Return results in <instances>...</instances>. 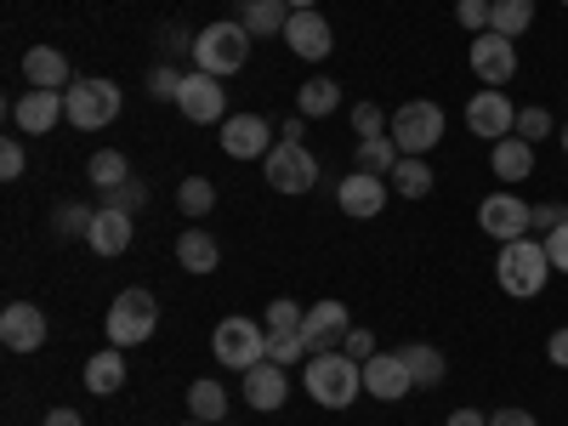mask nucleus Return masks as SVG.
I'll return each instance as SVG.
<instances>
[{
    "instance_id": "3c124183",
    "label": "nucleus",
    "mask_w": 568,
    "mask_h": 426,
    "mask_svg": "<svg viewBox=\"0 0 568 426\" xmlns=\"http://www.w3.org/2000/svg\"><path fill=\"white\" fill-rule=\"evenodd\" d=\"M302 125H307V114H296V120H278V142H302Z\"/></svg>"
},
{
    "instance_id": "9b49d317",
    "label": "nucleus",
    "mask_w": 568,
    "mask_h": 426,
    "mask_svg": "<svg viewBox=\"0 0 568 426\" xmlns=\"http://www.w3.org/2000/svg\"><path fill=\"white\" fill-rule=\"evenodd\" d=\"M466 131H471V136H484V142H500V136L517 131V109L506 103V91H500V85H484L478 98L466 103Z\"/></svg>"
},
{
    "instance_id": "4be33fe9",
    "label": "nucleus",
    "mask_w": 568,
    "mask_h": 426,
    "mask_svg": "<svg viewBox=\"0 0 568 426\" xmlns=\"http://www.w3.org/2000/svg\"><path fill=\"white\" fill-rule=\"evenodd\" d=\"M85 393L91 398L125 393V347H109V353H91L85 358Z\"/></svg>"
},
{
    "instance_id": "72a5a7b5",
    "label": "nucleus",
    "mask_w": 568,
    "mask_h": 426,
    "mask_svg": "<svg viewBox=\"0 0 568 426\" xmlns=\"http://www.w3.org/2000/svg\"><path fill=\"white\" fill-rule=\"evenodd\" d=\"M176 205H182V216H211V211H216V182L187 176V182L176 187Z\"/></svg>"
},
{
    "instance_id": "393cba45",
    "label": "nucleus",
    "mask_w": 568,
    "mask_h": 426,
    "mask_svg": "<svg viewBox=\"0 0 568 426\" xmlns=\"http://www.w3.org/2000/svg\"><path fill=\"white\" fill-rule=\"evenodd\" d=\"M398 358H404V369L415 375V387H444L449 364H444V353H438L433 342H409V347H398Z\"/></svg>"
},
{
    "instance_id": "c756f323",
    "label": "nucleus",
    "mask_w": 568,
    "mask_h": 426,
    "mask_svg": "<svg viewBox=\"0 0 568 426\" xmlns=\"http://www.w3.org/2000/svg\"><path fill=\"white\" fill-rule=\"evenodd\" d=\"M489 29H495V34H506V40L529 34V29H535V0H495Z\"/></svg>"
},
{
    "instance_id": "412c9836",
    "label": "nucleus",
    "mask_w": 568,
    "mask_h": 426,
    "mask_svg": "<svg viewBox=\"0 0 568 426\" xmlns=\"http://www.w3.org/2000/svg\"><path fill=\"white\" fill-rule=\"evenodd\" d=\"M284 398H291V382H284V364L262 358V364H251V369H245V404H251V409L273 415Z\"/></svg>"
},
{
    "instance_id": "aec40b11",
    "label": "nucleus",
    "mask_w": 568,
    "mask_h": 426,
    "mask_svg": "<svg viewBox=\"0 0 568 426\" xmlns=\"http://www.w3.org/2000/svg\"><path fill=\"white\" fill-rule=\"evenodd\" d=\"M0 342H7V353H40L45 347V313L34 302H12L0 313Z\"/></svg>"
},
{
    "instance_id": "603ef678",
    "label": "nucleus",
    "mask_w": 568,
    "mask_h": 426,
    "mask_svg": "<svg viewBox=\"0 0 568 426\" xmlns=\"http://www.w3.org/2000/svg\"><path fill=\"white\" fill-rule=\"evenodd\" d=\"M444 426H489V415H478V409H455Z\"/></svg>"
},
{
    "instance_id": "4d7b16f0",
    "label": "nucleus",
    "mask_w": 568,
    "mask_h": 426,
    "mask_svg": "<svg viewBox=\"0 0 568 426\" xmlns=\"http://www.w3.org/2000/svg\"><path fill=\"white\" fill-rule=\"evenodd\" d=\"M216 426H233V420H216Z\"/></svg>"
},
{
    "instance_id": "5701e85b",
    "label": "nucleus",
    "mask_w": 568,
    "mask_h": 426,
    "mask_svg": "<svg viewBox=\"0 0 568 426\" xmlns=\"http://www.w3.org/2000/svg\"><path fill=\"white\" fill-rule=\"evenodd\" d=\"M489 165H495V176L511 187V182H524V176H535V142H524V136H500L495 142V154H489Z\"/></svg>"
},
{
    "instance_id": "49530a36",
    "label": "nucleus",
    "mask_w": 568,
    "mask_h": 426,
    "mask_svg": "<svg viewBox=\"0 0 568 426\" xmlns=\"http://www.w3.org/2000/svg\"><path fill=\"white\" fill-rule=\"evenodd\" d=\"M342 353H353V358L364 364V358H375V336H369V329H347V342H342Z\"/></svg>"
},
{
    "instance_id": "b1692460",
    "label": "nucleus",
    "mask_w": 568,
    "mask_h": 426,
    "mask_svg": "<svg viewBox=\"0 0 568 426\" xmlns=\"http://www.w3.org/2000/svg\"><path fill=\"white\" fill-rule=\"evenodd\" d=\"M23 74H29V85H45V91H63L74 80L69 58L58 52V45H29V52H23Z\"/></svg>"
},
{
    "instance_id": "f03ea898",
    "label": "nucleus",
    "mask_w": 568,
    "mask_h": 426,
    "mask_svg": "<svg viewBox=\"0 0 568 426\" xmlns=\"http://www.w3.org/2000/svg\"><path fill=\"white\" fill-rule=\"evenodd\" d=\"M364 393V364L353 353H313L307 358V398L324 409H347Z\"/></svg>"
},
{
    "instance_id": "f3484780",
    "label": "nucleus",
    "mask_w": 568,
    "mask_h": 426,
    "mask_svg": "<svg viewBox=\"0 0 568 426\" xmlns=\"http://www.w3.org/2000/svg\"><path fill=\"white\" fill-rule=\"evenodd\" d=\"M364 393L382 398V404H398V398L415 393V375L404 369L398 353H375V358H364Z\"/></svg>"
},
{
    "instance_id": "6e6552de",
    "label": "nucleus",
    "mask_w": 568,
    "mask_h": 426,
    "mask_svg": "<svg viewBox=\"0 0 568 426\" xmlns=\"http://www.w3.org/2000/svg\"><path fill=\"white\" fill-rule=\"evenodd\" d=\"M393 142H398V154H426V149H438V142H444V109L426 103V98L404 103V109L393 114Z\"/></svg>"
},
{
    "instance_id": "c03bdc74",
    "label": "nucleus",
    "mask_w": 568,
    "mask_h": 426,
    "mask_svg": "<svg viewBox=\"0 0 568 426\" xmlns=\"http://www.w3.org/2000/svg\"><path fill=\"white\" fill-rule=\"evenodd\" d=\"M546 256H551V267H557V273H568V222L546 233Z\"/></svg>"
},
{
    "instance_id": "f704fd0d",
    "label": "nucleus",
    "mask_w": 568,
    "mask_h": 426,
    "mask_svg": "<svg viewBox=\"0 0 568 426\" xmlns=\"http://www.w3.org/2000/svg\"><path fill=\"white\" fill-rule=\"evenodd\" d=\"M302 318H307V307H296L291 296H278V302H267V336H291V329H302Z\"/></svg>"
},
{
    "instance_id": "4c0bfd02",
    "label": "nucleus",
    "mask_w": 568,
    "mask_h": 426,
    "mask_svg": "<svg viewBox=\"0 0 568 426\" xmlns=\"http://www.w3.org/2000/svg\"><path fill=\"white\" fill-rule=\"evenodd\" d=\"M551 131H557V120H551L540 103L517 109V136H524V142H540V136H551Z\"/></svg>"
},
{
    "instance_id": "c9c22d12",
    "label": "nucleus",
    "mask_w": 568,
    "mask_h": 426,
    "mask_svg": "<svg viewBox=\"0 0 568 426\" xmlns=\"http://www.w3.org/2000/svg\"><path fill=\"white\" fill-rule=\"evenodd\" d=\"M103 205H109V211H131V216H136L142 205H149V187H142V182L131 176V182H120V187H109V194H103Z\"/></svg>"
},
{
    "instance_id": "37998d69",
    "label": "nucleus",
    "mask_w": 568,
    "mask_h": 426,
    "mask_svg": "<svg viewBox=\"0 0 568 426\" xmlns=\"http://www.w3.org/2000/svg\"><path fill=\"white\" fill-rule=\"evenodd\" d=\"M0 176H7V182H18V176H23V149H18V136L0 142Z\"/></svg>"
},
{
    "instance_id": "39448f33",
    "label": "nucleus",
    "mask_w": 568,
    "mask_h": 426,
    "mask_svg": "<svg viewBox=\"0 0 568 426\" xmlns=\"http://www.w3.org/2000/svg\"><path fill=\"white\" fill-rule=\"evenodd\" d=\"M103 329H109V347H142L160 329V302L149 291H120Z\"/></svg>"
},
{
    "instance_id": "6ab92c4d",
    "label": "nucleus",
    "mask_w": 568,
    "mask_h": 426,
    "mask_svg": "<svg viewBox=\"0 0 568 426\" xmlns=\"http://www.w3.org/2000/svg\"><path fill=\"white\" fill-rule=\"evenodd\" d=\"M284 45H291L302 63H324L329 45H336V29H329L318 12H291V23H284Z\"/></svg>"
},
{
    "instance_id": "4468645a",
    "label": "nucleus",
    "mask_w": 568,
    "mask_h": 426,
    "mask_svg": "<svg viewBox=\"0 0 568 426\" xmlns=\"http://www.w3.org/2000/svg\"><path fill=\"white\" fill-rule=\"evenodd\" d=\"M471 74H478L484 85H506L517 74V45L506 34H495V29L471 34Z\"/></svg>"
},
{
    "instance_id": "a19ab883",
    "label": "nucleus",
    "mask_w": 568,
    "mask_h": 426,
    "mask_svg": "<svg viewBox=\"0 0 568 426\" xmlns=\"http://www.w3.org/2000/svg\"><path fill=\"white\" fill-rule=\"evenodd\" d=\"M91 216H98V211H85V205H58V240H74V233H80V240H85V227H91Z\"/></svg>"
},
{
    "instance_id": "5fc2aeb1",
    "label": "nucleus",
    "mask_w": 568,
    "mask_h": 426,
    "mask_svg": "<svg viewBox=\"0 0 568 426\" xmlns=\"http://www.w3.org/2000/svg\"><path fill=\"white\" fill-rule=\"evenodd\" d=\"M557 142H562V154H568V120H562V125H557Z\"/></svg>"
},
{
    "instance_id": "7ed1b4c3",
    "label": "nucleus",
    "mask_w": 568,
    "mask_h": 426,
    "mask_svg": "<svg viewBox=\"0 0 568 426\" xmlns=\"http://www.w3.org/2000/svg\"><path fill=\"white\" fill-rule=\"evenodd\" d=\"M194 63H200V74H216V80L240 74L251 63V29L240 18H222V23L200 29L194 34Z\"/></svg>"
},
{
    "instance_id": "2eb2a0df",
    "label": "nucleus",
    "mask_w": 568,
    "mask_h": 426,
    "mask_svg": "<svg viewBox=\"0 0 568 426\" xmlns=\"http://www.w3.org/2000/svg\"><path fill=\"white\" fill-rule=\"evenodd\" d=\"M176 109H182V120H194V125H222V120H227L222 80H216V74H187Z\"/></svg>"
},
{
    "instance_id": "a211bd4d",
    "label": "nucleus",
    "mask_w": 568,
    "mask_h": 426,
    "mask_svg": "<svg viewBox=\"0 0 568 426\" xmlns=\"http://www.w3.org/2000/svg\"><path fill=\"white\" fill-rule=\"evenodd\" d=\"M131 240H136L131 211H109V205H98V216H91V227H85V251H91V256H125Z\"/></svg>"
},
{
    "instance_id": "13d9d810",
    "label": "nucleus",
    "mask_w": 568,
    "mask_h": 426,
    "mask_svg": "<svg viewBox=\"0 0 568 426\" xmlns=\"http://www.w3.org/2000/svg\"><path fill=\"white\" fill-rule=\"evenodd\" d=\"M562 7H568V0H562Z\"/></svg>"
},
{
    "instance_id": "1a4fd4ad",
    "label": "nucleus",
    "mask_w": 568,
    "mask_h": 426,
    "mask_svg": "<svg viewBox=\"0 0 568 426\" xmlns=\"http://www.w3.org/2000/svg\"><path fill=\"white\" fill-rule=\"evenodd\" d=\"M478 227L489 233V240H500V245L529 240V233H535V205L517 200L511 187H506V194H489V200L478 205Z\"/></svg>"
},
{
    "instance_id": "864d4df0",
    "label": "nucleus",
    "mask_w": 568,
    "mask_h": 426,
    "mask_svg": "<svg viewBox=\"0 0 568 426\" xmlns=\"http://www.w3.org/2000/svg\"><path fill=\"white\" fill-rule=\"evenodd\" d=\"M45 426H85V420H80V409H52V415H45Z\"/></svg>"
},
{
    "instance_id": "ea45409f",
    "label": "nucleus",
    "mask_w": 568,
    "mask_h": 426,
    "mask_svg": "<svg viewBox=\"0 0 568 426\" xmlns=\"http://www.w3.org/2000/svg\"><path fill=\"white\" fill-rule=\"evenodd\" d=\"M267 358H273V364L307 358V336H302V329H291V336H267Z\"/></svg>"
},
{
    "instance_id": "79ce46f5",
    "label": "nucleus",
    "mask_w": 568,
    "mask_h": 426,
    "mask_svg": "<svg viewBox=\"0 0 568 426\" xmlns=\"http://www.w3.org/2000/svg\"><path fill=\"white\" fill-rule=\"evenodd\" d=\"M489 12H495V0H460V7H455L460 29H471V34H484V29H489Z\"/></svg>"
},
{
    "instance_id": "cd10ccee",
    "label": "nucleus",
    "mask_w": 568,
    "mask_h": 426,
    "mask_svg": "<svg viewBox=\"0 0 568 426\" xmlns=\"http://www.w3.org/2000/svg\"><path fill=\"white\" fill-rule=\"evenodd\" d=\"M433 165H426L420 154H404L398 165H393V187H398V200H426L433 194Z\"/></svg>"
},
{
    "instance_id": "0eeeda50",
    "label": "nucleus",
    "mask_w": 568,
    "mask_h": 426,
    "mask_svg": "<svg viewBox=\"0 0 568 426\" xmlns=\"http://www.w3.org/2000/svg\"><path fill=\"white\" fill-rule=\"evenodd\" d=\"M267 171V187L273 194H307L318 182V160L307 154V142H273V154L262 160Z\"/></svg>"
},
{
    "instance_id": "de8ad7c7",
    "label": "nucleus",
    "mask_w": 568,
    "mask_h": 426,
    "mask_svg": "<svg viewBox=\"0 0 568 426\" xmlns=\"http://www.w3.org/2000/svg\"><path fill=\"white\" fill-rule=\"evenodd\" d=\"M568 222V211L551 200V205H535V233H551V227H562Z\"/></svg>"
},
{
    "instance_id": "dca6fc26",
    "label": "nucleus",
    "mask_w": 568,
    "mask_h": 426,
    "mask_svg": "<svg viewBox=\"0 0 568 426\" xmlns=\"http://www.w3.org/2000/svg\"><path fill=\"white\" fill-rule=\"evenodd\" d=\"M347 329H353V318H347V307H342V302H313V307H307V318H302L307 353H336V347L347 342Z\"/></svg>"
},
{
    "instance_id": "20e7f679",
    "label": "nucleus",
    "mask_w": 568,
    "mask_h": 426,
    "mask_svg": "<svg viewBox=\"0 0 568 426\" xmlns=\"http://www.w3.org/2000/svg\"><path fill=\"white\" fill-rule=\"evenodd\" d=\"M63 103H69V125H80V131H103V125H114V114H120L125 98H120V85H114V80L80 74V80H69Z\"/></svg>"
},
{
    "instance_id": "6e6d98bb",
    "label": "nucleus",
    "mask_w": 568,
    "mask_h": 426,
    "mask_svg": "<svg viewBox=\"0 0 568 426\" xmlns=\"http://www.w3.org/2000/svg\"><path fill=\"white\" fill-rule=\"evenodd\" d=\"M291 12H313V0H291Z\"/></svg>"
},
{
    "instance_id": "f257e3e1",
    "label": "nucleus",
    "mask_w": 568,
    "mask_h": 426,
    "mask_svg": "<svg viewBox=\"0 0 568 426\" xmlns=\"http://www.w3.org/2000/svg\"><path fill=\"white\" fill-rule=\"evenodd\" d=\"M557 267H551V256H546V240H511V245H500V262H495V278H500V291L506 296H517V302H535L540 291H546V278H551Z\"/></svg>"
},
{
    "instance_id": "e433bc0d",
    "label": "nucleus",
    "mask_w": 568,
    "mask_h": 426,
    "mask_svg": "<svg viewBox=\"0 0 568 426\" xmlns=\"http://www.w3.org/2000/svg\"><path fill=\"white\" fill-rule=\"evenodd\" d=\"M353 131H358V142H369V136H387L393 120L375 109V103H353Z\"/></svg>"
},
{
    "instance_id": "9d476101",
    "label": "nucleus",
    "mask_w": 568,
    "mask_h": 426,
    "mask_svg": "<svg viewBox=\"0 0 568 426\" xmlns=\"http://www.w3.org/2000/svg\"><path fill=\"white\" fill-rule=\"evenodd\" d=\"M216 136H222L227 160H267L273 154V120H262V114H227L216 125Z\"/></svg>"
},
{
    "instance_id": "f8f14e48",
    "label": "nucleus",
    "mask_w": 568,
    "mask_h": 426,
    "mask_svg": "<svg viewBox=\"0 0 568 426\" xmlns=\"http://www.w3.org/2000/svg\"><path fill=\"white\" fill-rule=\"evenodd\" d=\"M69 91V85H63ZM63 91H45V85H29L23 98L12 103V125L23 136H45L58 120H69V103H63Z\"/></svg>"
},
{
    "instance_id": "09e8293b",
    "label": "nucleus",
    "mask_w": 568,
    "mask_h": 426,
    "mask_svg": "<svg viewBox=\"0 0 568 426\" xmlns=\"http://www.w3.org/2000/svg\"><path fill=\"white\" fill-rule=\"evenodd\" d=\"M546 358H551L557 369H568V324H562V329H551V342H546Z\"/></svg>"
},
{
    "instance_id": "ddd939ff",
    "label": "nucleus",
    "mask_w": 568,
    "mask_h": 426,
    "mask_svg": "<svg viewBox=\"0 0 568 426\" xmlns=\"http://www.w3.org/2000/svg\"><path fill=\"white\" fill-rule=\"evenodd\" d=\"M336 205H342L353 222L382 216V211H387V176H375V171H347L342 187H336Z\"/></svg>"
},
{
    "instance_id": "a18cd8bd",
    "label": "nucleus",
    "mask_w": 568,
    "mask_h": 426,
    "mask_svg": "<svg viewBox=\"0 0 568 426\" xmlns=\"http://www.w3.org/2000/svg\"><path fill=\"white\" fill-rule=\"evenodd\" d=\"M160 45H165L171 58H182V52H194V34H187L182 23H165V29H160Z\"/></svg>"
},
{
    "instance_id": "bb28decb",
    "label": "nucleus",
    "mask_w": 568,
    "mask_h": 426,
    "mask_svg": "<svg viewBox=\"0 0 568 426\" xmlns=\"http://www.w3.org/2000/svg\"><path fill=\"white\" fill-rule=\"evenodd\" d=\"M240 23L251 34H284V23H291V0H240Z\"/></svg>"
},
{
    "instance_id": "7c9ffc66",
    "label": "nucleus",
    "mask_w": 568,
    "mask_h": 426,
    "mask_svg": "<svg viewBox=\"0 0 568 426\" xmlns=\"http://www.w3.org/2000/svg\"><path fill=\"white\" fill-rule=\"evenodd\" d=\"M85 176L98 182V194H109V187H120V182H131V160L120 154V149H98L85 160Z\"/></svg>"
},
{
    "instance_id": "8fccbe9b",
    "label": "nucleus",
    "mask_w": 568,
    "mask_h": 426,
    "mask_svg": "<svg viewBox=\"0 0 568 426\" xmlns=\"http://www.w3.org/2000/svg\"><path fill=\"white\" fill-rule=\"evenodd\" d=\"M489 426H535V415H529V409H517V404H506V409L489 415Z\"/></svg>"
},
{
    "instance_id": "a878e982",
    "label": "nucleus",
    "mask_w": 568,
    "mask_h": 426,
    "mask_svg": "<svg viewBox=\"0 0 568 426\" xmlns=\"http://www.w3.org/2000/svg\"><path fill=\"white\" fill-rule=\"evenodd\" d=\"M176 262H182L187 273H216V262H222V245L211 240L205 227H187L182 240H176Z\"/></svg>"
},
{
    "instance_id": "c85d7f7f",
    "label": "nucleus",
    "mask_w": 568,
    "mask_h": 426,
    "mask_svg": "<svg viewBox=\"0 0 568 426\" xmlns=\"http://www.w3.org/2000/svg\"><path fill=\"white\" fill-rule=\"evenodd\" d=\"M336 109H342V85H336V80H302V91H296V114L324 120V114H336Z\"/></svg>"
},
{
    "instance_id": "473e14b6",
    "label": "nucleus",
    "mask_w": 568,
    "mask_h": 426,
    "mask_svg": "<svg viewBox=\"0 0 568 426\" xmlns=\"http://www.w3.org/2000/svg\"><path fill=\"white\" fill-rule=\"evenodd\" d=\"M404 154H398V142L393 136H369V142H358V160H353V171H375V176H393V165H398Z\"/></svg>"
},
{
    "instance_id": "423d86ee",
    "label": "nucleus",
    "mask_w": 568,
    "mask_h": 426,
    "mask_svg": "<svg viewBox=\"0 0 568 426\" xmlns=\"http://www.w3.org/2000/svg\"><path fill=\"white\" fill-rule=\"evenodd\" d=\"M211 353H216V364H227V369L245 375L251 364L267 358V324H256V318H245V313L222 318L216 336H211Z\"/></svg>"
},
{
    "instance_id": "2f4dec72",
    "label": "nucleus",
    "mask_w": 568,
    "mask_h": 426,
    "mask_svg": "<svg viewBox=\"0 0 568 426\" xmlns=\"http://www.w3.org/2000/svg\"><path fill=\"white\" fill-rule=\"evenodd\" d=\"M187 415H200L205 426L227 420V393H222V382H194V387H187Z\"/></svg>"
},
{
    "instance_id": "58836bf2",
    "label": "nucleus",
    "mask_w": 568,
    "mask_h": 426,
    "mask_svg": "<svg viewBox=\"0 0 568 426\" xmlns=\"http://www.w3.org/2000/svg\"><path fill=\"white\" fill-rule=\"evenodd\" d=\"M182 80H187V74H176L171 63L149 69V98H160V103H176V98H182Z\"/></svg>"
}]
</instances>
